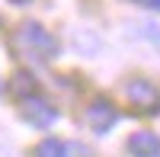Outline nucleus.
Here are the masks:
<instances>
[{
	"label": "nucleus",
	"mask_w": 160,
	"mask_h": 157,
	"mask_svg": "<svg viewBox=\"0 0 160 157\" xmlns=\"http://www.w3.org/2000/svg\"><path fill=\"white\" fill-rule=\"evenodd\" d=\"M16 45L22 48L26 58L32 61H51L58 55V42L42 23H22L16 29Z\"/></svg>",
	"instance_id": "obj_1"
},
{
	"label": "nucleus",
	"mask_w": 160,
	"mask_h": 157,
	"mask_svg": "<svg viewBox=\"0 0 160 157\" xmlns=\"http://www.w3.org/2000/svg\"><path fill=\"white\" fill-rule=\"evenodd\" d=\"M125 96L141 115H157L160 112V90L151 80H144V77H135V80L125 87Z\"/></svg>",
	"instance_id": "obj_2"
},
{
	"label": "nucleus",
	"mask_w": 160,
	"mask_h": 157,
	"mask_svg": "<svg viewBox=\"0 0 160 157\" xmlns=\"http://www.w3.org/2000/svg\"><path fill=\"white\" fill-rule=\"evenodd\" d=\"M83 122H87V128L93 135H106L109 128L118 122V109L112 106V99H93L90 106H87V112H83Z\"/></svg>",
	"instance_id": "obj_3"
},
{
	"label": "nucleus",
	"mask_w": 160,
	"mask_h": 157,
	"mask_svg": "<svg viewBox=\"0 0 160 157\" xmlns=\"http://www.w3.org/2000/svg\"><path fill=\"white\" fill-rule=\"evenodd\" d=\"M22 119L29 122V125H35V128H51V125L58 122V109L51 106L45 96L32 93V96L22 99Z\"/></svg>",
	"instance_id": "obj_4"
},
{
	"label": "nucleus",
	"mask_w": 160,
	"mask_h": 157,
	"mask_svg": "<svg viewBox=\"0 0 160 157\" xmlns=\"http://www.w3.org/2000/svg\"><path fill=\"white\" fill-rule=\"evenodd\" d=\"M128 154L131 157H160V135L154 132H135L128 138Z\"/></svg>",
	"instance_id": "obj_5"
},
{
	"label": "nucleus",
	"mask_w": 160,
	"mask_h": 157,
	"mask_svg": "<svg viewBox=\"0 0 160 157\" xmlns=\"http://www.w3.org/2000/svg\"><path fill=\"white\" fill-rule=\"evenodd\" d=\"M10 90H13V96L26 99V96L38 93V84H35V77H32L29 71H16V74H13V80H10Z\"/></svg>",
	"instance_id": "obj_6"
},
{
	"label": "nucleus",
	"mask_w": 160,
	"mask_h": 157,
	"mask_svg": "<svg viewBox=\"0 0 160 157\" xmlns=\"http://www.w3.org/2000/svg\"><path fill=\"white\" fill-rule=\"evenodd\" d=\"M35 157H68V144L61 138H42L35 144Z\"/></svg>",
	"instance_id": "obj_7"
},
{
	"label": "nucleus",
	"mask_w": 160,
	"mask_h": 157,
	"mask_svg": "<svg viewBox=\"0 0 160 157\" xmlns=\"http://www.w3.org/2000/svg\"><path fill=\"white\" fill-rule=\"evenodd\" d=\"M128 3L144 7V10H157V13H160V0H128Z\"/></svg>",
	"instance_id": "obj_8"
},
{
	"label": "nucleus",
	"mask_w": 160,
	"mask_h": 157,
	"mask_svg": "<svg viewBox=\"0 0 160 157\" xmlns=\"http://www.w3.org/2000/svg\"><path fill=\"white\" fill-rule=\"evenodd\" d=\"M10 3H16V7H22V3H29V0H10Z\"/></svg>",
	"instance_id": "obj_9"
}]
</instances>
